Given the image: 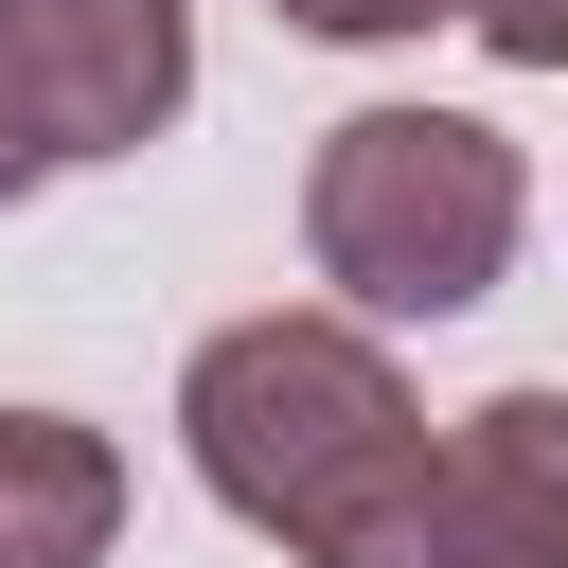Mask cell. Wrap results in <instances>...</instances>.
I'll list each match as a JSON object with an SVG mask.
<instances>
[{
    "mask_svg": "<svg viewBox=\"0 0 568 568\" xmlns=\"http://www.w3.org/2000/svg\"><path fill=\"white\" fill-rule=\"evenodd\" d=\"M462 36L497 71H568V0H462Z\"/></svg>",
    "mask_w": 568,
    "mask_h": 568,
    "instance_id": "6",
    "label": "cell"
},
{
    "mask_svg": "<svg viewBox=\"0 0 568 568\" xmlns=\"http://www.w3.org/2000/svg\"><path fill=\"white\" fill-rule=\"evenodd\" d=\"M36 178H53V160H36V124H18V106H0V213H18V195H36Z\"/></svg>",
    "mask_w": 568,
    "mask_h": 568,
    "instance_id": "8",
    "label": "cell"
},
{
    "mask_svg": "<svg viewBox=\"0 0 568 568\" xmlns=\"http://www.w3.org/2000/svg\"><path fill=\"white\" fill-rule=\"evenodd\" d=\"M515 213H532V178L479 106H355L302 160V248L373 320H462L515 266Z\"/></svg>",
    "mask_w": 568,
    "mask_h": 568,
    "instance_id": "2",
    "label": "cell"
},
{
    "mask_svg": "<svg viewBox=\"0 0 568 568\" xmlns=\"http://www.w3.org/2000/svg\"><path fill=\"white\" fill-rule=\"evenodd\" d=\"M302 36H337V53H390V36H426V18H462V0H284Z\"/></svg>",
    "mask_w": 568,
    "mask_h": 568,
    "instance_id": "7",
    "label": "cell"
},
{
    "mask_svg": "<svg viewBox=\"0 0 568 568\" xmlns=\"http://www.w3.org/2000/svg\"><path fill=\"white\" fill-rule=\"evenodd\" d=\"M178 426H195V479L248 532H284L302 568H355L390 532V497L426 479V408L355 320H231L178 373Z\"/></svg>",
    "mask_w": 568,
    "mask_h": 568,
    "instance_id": "1",
    "label": "cell"
},
{
    "mask_svg": "<svg viewBox=\"0 0 568 568\" xmlns=\"http://www.w3.org/2000/svg\"><path fill=\"white\" fill-rule=\"evenodd\" d=\"M124 532V444L71 408H0V568H106Z\"/></svg>",
    "mask_w": 568,
    "mask_h": 568,
    "instance_id": "5",
    "label": "cell"
},
{
    "mask_svg": "<svg viewBox=\"0 0 568 568\" xmlns=\"http://www.w3.org/2000/svg\"><path fill=\"white\" fill-rule=\"evenodd\" d=\"M355 568H568V390L462 408Z\"/></svg>",
    "mask_w": 568,
    "mask_h": 568,
    "instance_id": "4",
    "label": "cell"
},
{
    "mask_svg": "<svg viewBox=\"0 0 568 568\" xmlns=\"http://www.w3.org/2000/svg\"><path fill=\"white\" fill-rule=\"evenodd\" d=\"M0 106L36 160H142L195 106V0H0Z\"/></svg>",
    "mask_w": 568,
    "mask_h": 568,
    "instance_id": "3",
    "label": "cell"
}]
</instances>
